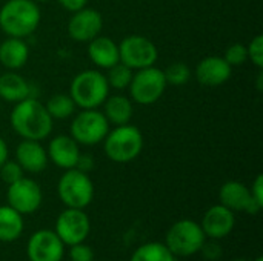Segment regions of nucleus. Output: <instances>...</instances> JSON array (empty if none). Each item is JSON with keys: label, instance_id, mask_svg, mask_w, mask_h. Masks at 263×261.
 Returning <instances> with one entry per match:
<instances>
[{"label": "nucleus", "instance_id": "nucleus-16", "mask_svg": "<svg viewBox=\"0 0 263 261\" xmlns=\"http://www.w3.org/2000/svg\"><path fill=\"white\" fill-rule=\"evenodd\" d=\"M233 68L220 55H208L202 58L194 71L197 82L206 88H217L231 78Z\"/></svg>", "mask_w": 263, "mask_h": 261}, {"label": "nucleus", "instance_id": "nucleus-35", "mask_svg": "<svg viewBox=\"0 0 263 261\" xmlns=\"http://www.w3.org/2000/svg\"><path fill=\"white\" fill-rule=\"evenodd\" d=\"M57 2L63 9H66L69 12H76L88 5V0H57Z\"/></svg>", "mask_w": 263, "mask_h": 261}, {"label": "nucleus", "instance_id": "nucleus-37", "mask_svg": "<svg viewBox=\"0 0 263 261\" xmlns=\"http://www.w3.org/2000/svg\"><path fill=\"white\" fill-rule=\"evenodd\" d=\"M35 3H43V2H49V0H34Z\"/></svg>", "mask_w": 263, "mask_h": 261}, {"label": "nucleus", "instance_id": "nucleus-22", "mask_svg": "<svg viewBox=\"0 0 263 261\" xmlns=\"http://www.w3.org/2000/svg\"><path fill=\"white\" fill-rule=\"evenodd\" d=\"M133 114H134L133 100L122 94L108 95L106 100L103 102V115L106 117L109 125H116V126L128 125L133 118Z\"/></svg>", "mask_w": 263, "mask_h": 261}, {"label": "nucleus", "instance_id": "nucleus-18", "mask_svg": "<svg viewBox=\"0 0 263 261\" xmlns=\"http://www.w3.org/2000/svg\"><path fill=\"white\" fill-rule=\"evenodd\" d=\"M15 162L25 172L39 174L46 169L49 160L46 148L37 140H22L15 149Z\"/></svg>", "mask_w": 263, "mask_h": 261}, {"label": "nucleus", "instance_id": "nucleus-8", "mask_svg": "<svg viewBox=\"0 0 263 261\" xmlns=\"http://www.w3.org/2000/svg\"><path fill=\"white\" fill-rule=\"evenodd\" d=\"M109 131V123L99 109H82L74 115L69 128V135L83 146L102 143Z\"/></svg>", "mask_w": 263, "mask_h": 261}, {"label": "nucleus", "instance_id": "nucleus-17", "mask_svg": "<svg viewBox=\"0 0 263 261\" xmlns=\"http://www.w3.org/2000/svg\"><path fill=\"white\" fill-rule=\"evenodd\" d=\"M79 146L80 145L71 135H55L54 138H51L46 148L48 160L60 169H72L76 168V163L80 155Z\"/></svg>", "mask_w": 263, "mask_h": 261}, {"label": "nucleus", "instance_id": "nucleus-7", "mask_svg": "<svg viewBox=\"0 0 263 261\" xmlns=\"http://www.w3.org/2000/svg\"><path fill=\"white\" fill-rule=\"evenodd\" d=\"M166 86L168 85L163 75V69L153 65L148 68L136 69L128 89L133 102L142 106H149L160 100Z\"/></svg>", "mask_w": 263, "mask_h": 261}, {"label": "nucleus", "instance_id": "nucleus-39", "mask_svg": "<svg viewBox=\"0 0 263 261\" xmlns=\"http://www.w3.org/2000/svg\"><path fill=\"white\" fill-rule=\"evenodd\" d=\"M254 261H263V257H262V255H259V257H257V258H256Z\"/></svg>", "mask_w": 263, "mask_h": 261}, {"label": "nucleus", "instance_id": "nucleus-19", "mask_svg": "<svg viewBox=\"0 0 263 261\" xmlns=\"http://www.w3.org/2000/svg\"><path fill=\"white\" fill-rule=\"evenodd\" d=\"M88 57L100 69H109L119 58V43H116L108 35H97L88 42Z\"/></svg>", "mask_w": 263, "mask_h": 261}, {"label": "nucleus", "instance_id": "nucleus-14", "mask_svg": "<svg viewBox=\"0 0 263 261\" xmlns=\"http://www.w3.org/2000/svg\"><path fill=\"white\" fill-rule=\"evenodd\" d=\"M219 200L220 205L231 209L233 212H247L256 215L262 211V208L253 200L250 188L237 180H230L220 186Z\"/></svg>", "mask_w": 263, "mask_h": 261}, {"label": "nucleus", "instance_id": "nucleus-24", "mask_svg": "<svg viewBox=\"0 0 263 261\" xmlns=\"http://www.w3.org/2000/svg\"><path fill=\"white\" fill-rule=\"evenodd\" d=\"M129 261H176V257L171 254L165 243L149 242L139 246L131 254Z\"/></svg>", "mask_w": 263, "mask_h": 261}, {"label": "nucleus", "instance_id": "nucleus-34", "mask_svg": "<svg viewBox=\"0 0 263 261\" xmlns=\"http://www.w3.org/2000/svg\"><path fill=\"white\" fill-rule=\"evenodd\" d=\"M76 169H79V171H82V172H85V174H88L89 171H92V169H94V158H92V155H89V154H82V152H80L79 160H77V163H76Z\"/></svg>", "mask_w": 263, "mask_h": 261}, {"label": "nucleus", "instance_id": "nucleus-32", "mask_svg": "<svg viewBox=\"0 0 263 261\" xmlns=\"http://www.w3.org/2000/svg\"><path fill=\"white\" fill-rule=\"evenodd\" d=\"M200 252H202V255H203L206 260L217 261L222 257L223 249H222V246L217 243V240H211V238H210V242H205V243H203Z\"/></svg>", "mask_w": 263, "mask_h": 261}, {"label": "nucleus", "instance_id": "nucleus-1", "mask_svg": "<svg viewBox=\"0 0 263 261\" xmlns=\"http://www.w3.org/2000/svg\"><path fill=\"white\" fill-rule=\"evenodd\" d=\"M9 122L14 132L22 137V140L42 142L51 135L54 118L42 102L34 97H28L14 105Z\"/></svg>", "mask_w": 263, "mask_h": 261}, {"label": "nucleus", "instance_id": "nucleus-2", "mask_svg": "<svg viewBox=\"0 0 263 261\" xmlns=\"http://www.w3.org/2000/svg\"><path fill=\"white\" fill-rule=\"evenodd\" d=\"M40 20L42 12L34 0H6L0 8V29L8 37H29Z\"/></svg>", "mask_w": 263, "mask_h": 261}, {"label": "nucleus", "instance_id": "nucleus-25", "mask_svg": "<svg viewBox=\"0 0 263 261\" xmlns=\"http://www.w3.org/2000/svg\"><path fill=\"white\" fill-rule=\"evenodd\" d=\"M45 108L52 118L65 120V118H69L71 115H74L77 106L69 94H54L52 97H49Z\"/></svg>", "mask_w": 263, "mask_h": 261}, {"label": "nucleus", "instance_id": "nucleus-36", "mask_svg": "<svg viewBox=\"0 0 263 261\" xmlns=\"http://www.w3.org/2000/svg\"><path fill=\"white\" fill-rule=\"evenodd\" d=\"M8 155H9L8 145H6V142L0 137V166L8 160Z\"/></svg>", "mask_w": 263, "mask_h": 261}, {"label": "nucleus", "instance_id": "nucleus-13", "mask_svg": "<svg viewBox=\"0 0 263 261\" xmlns=\"http://www.w3.org/2000/svg\"><path fill=\"white\" fill-rule=\"evenodd\" d=\"M103 28V17L94 8H82L72 12L68 22V34L74 42L88 43L100 35Z\"/></svg>", "mask_w": 263, "mask_h": 261}, {"label": "nucleus", "instance_id": "nucleus-26", "mask_svg": "<svg viewBox=\"0 0 263 261\" xmlns=\"http://www.w3.org/2000/svg\"><path fill=\"white\" fill-rule=\"evenodd\" d=\"M106 71H108V74L105 77H106V82H108L109 88H114L117 91L128 89V86L131 83V78H133V74H134V71L131 68H128L126 65L119 62V63H116L114 66H111Z\"/></svg>", "mask_w": 263, "mask_h": 261}, {"label": "nucleus", "instance_id": "nucleus-11", "mask_svg": "<svg viewBox=\"0 0 263 261\" xmlns=\"http://www.w3.org/2000/svg\"><path fill=\"white\" fill-rule=\"evenodd\" d=\"M8 205L22 215H29L39 211L43 202L42 188L32 178L22 177L20 180L8 185L6 192Z\"/></svg>", "mask_w": 263, "mask_h": 261}, {"label": "nucleus", "instance_id": "nucleus-38", "mask_svg": "<svg viewBox=\"0 0 263 261\" xmlns=\"http://www.w3.org/2000/svg\"><path fill=\"white\" fill-rule=\"evenodd\" d=\"M233 261H248V260H247V258H234Z\"/></svg>", "mask_w": 263, "mask_h": 261}, {"label": "nucleus", "instance_id": "nucleus-33", "mask_svg": "<svg viewBox=\"0 0 263 261\" xmlns=\"http://www.w3.org/2000/svg\"><path fill=\"white\" fill-rule=\"evenodd\" d=\"M250 192H251V197H253V200L263 208V175L262 174H259L256 178H254V182H253V185H251V188H250Z\"/></svg>", "mask_w": 263, "mask_h": 261}, {"label": "nucleus", "instance_id": "nucleus-28", "mask_svg": "<svg viewBox=\"0 0 263 261\" xmlns=\"http://www.w3.org/2000/svg\"><path fill=\"white\" fill-rule=\"evenodd\" d=\"M223 58L231 68L242 66L248 62V51L243 43H233L225 49Z\"/></svg>", "mask_w": 263, "mask_h": 261}, {"label": "nucleus", "instance_id": "nucleus-31", "mask_svg": "<svg viewBox=\"0 0 263 261\" xmlns=\"http://www.w3.org/2000/svg\"><path fill=\"white\" fill-rule=\"evenodd\" d=\"M69 260L94 261V251L88 245H85V243L72 245V246H69Z\"/></svg>", "mask_w": 263, "mask_h": 261}, {"label": "nucleus", "instance_id": "nucleus-29", "mask_svg": "<svg viewBox=\"0 0 263 261\" xmlns=\"http://www.w3.org/2000/svg\"><path fill=\"white\" fill-rule=\"evenodd\" d=\"M22 177H25V171L22 169V166L14 160V162H9L6 160L2 166H0V178L3 183L6 185H11L17 180H20Z\"/></svg>", "mask_w": 263, "mask_h": 261}, {"label": "nucleus", "instance_id": "nucleus-5", "mask_svg": "<svg viewBox=\"0 0 263 261\" xmlns=\"http://www.w3.org/2000/svg\"><path fill=\"white\" fill-rule=\"evenodd\" d=\"M206 235L200 228V223L183 218L176 222L166 232L165 245L174 257H193L200 252Z\"/></svg>", "mask_w": 263, "mask_h": 261}, {"label": "nucleus", "instance_id": "nucleus-4", "mask_svg": "<svg viewBox=\"0 0 263 261\" xmlns=\"http://www.w3.org/2000/svg\"><path fill=\"white\" fill-rule=\"evenodd\" d=\"M103 149L106 157L114 163H129L136 160L143 149V135L137 126L122 125L108 131L103 138Z\"/></svg>", "mask_w": 263, "mask_h": 261}, {"label": "nucleus", "instance_id": "nucleus-3", "mask_svg": "<svg viewBox=\"0 0 263 261\" xmlns=\"http://www.w3.org/2000/svg\"><path fill=\"white\" fill-rule=\"evenodd\" d=\"M106 77L97 69H85L79 72L69 86V95L80 109H97L109 95Z\"/></svg>", "mask_w": 263, "mask_h": 261}, {"label": "nucleus", "instance_id": "nucleus-21", "mask_svg": "<svg viewBox=\"0 0 263 261\" xmlns=\"http://www.w3.org/2000/svg\"><path fill=\"white\" fill-rule=\"evenodd\" d=\"M28 97H31V83L25 77L15 71L0 75V100L15 105Z\"/></svg>", "mask_w": 263, "mask_h": 261}, {"label": "nucleus", "instance_id": "nucleus-15", "mask_svg": "<svg viewBox=\"0 0 263 261\" xmlns=\"http://www.w3.org/2000/svg\"><path fill=\"white\" fill-rule=\"evenodd\" d=\"M236 226V217L234 212L223 205H214L211 206L202 217L200 228L205 232L206 238L211 240H222L228 237Z\"/></svg>", "mask_w": 263, "mask_h": 261}, {"label": "nucleus", "instance_id": "nucleus-12", "mask_svg": "<svg viewBox=\"0 0 263 261\" xmlns=\"http://www.w3.org/2000/svg\"><path fill=\"white\" fill-rule=\"evenodd\" d=\"M26 255L29 261H62L65 245L54 231L40 229L31 235L26 245Z\"/></svg>", "mask_w": 263, "mask_h": 261}, {"label": "nucleus", "instance_id": "nucleus-27", "mask_svg": "<svg viewBox=\"0 0 263 261\" xmlns=\"http://www.w3.org/2000/svg\"><path fill=\"white\" fill-rule=\"evenodd\" d=\"M166 85L173 86H183L190 82L191 78V69L185 62H173L171 65L166 66L163 71Z\"/></svg>", "mask_w": 263, "mask_h": 261}, {"label": "nucleus", "instance_id": "nucleus-6", "mask_svg": "<svg viewBox=\"0 0 263 261\" xmlns=\"http://www.w3.org/2000/svg\"><path fill=\"white\" fill-rule=\"evenodd\" d=\"M57 194L66 208L85 209L94 200V183L88 174L76 168L66 169L59 180Z\"/></svg>", "mask_w": 263, "mask_h": 261}, {"label": "nucleus", "instance_id": "nucleus-23", "mask_svg": "<svg viewBox=\"0 0 263 261\" xmlns=\"http://www.w3.org/2000/svg\"><path fill=\"white\" fill-rule=\"evenodd\" d=\"M23 215L9 205L0 206V242L12 243L23 234Z\"/></svg>", "mask_w": 263, "mask_h": 261}, {"label": "nucleus", "instance_id": "nucleus-20", "mask_svg": "<svg viewBox=\"0 0 263 261\" xmlns=\"http://www.w3.org/2000/svg\"><path fill=\"white\" fill-rule=\"evenodd\" d=\"M29 58V46L23 38L8 37L0 43V63L9 71H18Z\"/></svg>", "mask_w": 263, "mask_h": 261}, {"label": "nucleus", "instance_id": "nucleus-10", "mask_svg": "<svg viewBox=\"0 0 263 261\" xmlns=\"http://www.w3.org/2000/svg\"><path fill=\"white\" fill-rule=\"evenodd\" d=\"M54 232L65 246L83 243L91 232V222L85 209L66 208L55 220Z\"/></svg>", "mask_w": 263, "mask_h": 261}, {"label": "nucleus", "instance_id": "nucleus-9", "mask_svg": "<svg viewBox=\"0 0 263 261\" xmlns=\"http://www.w3.org/2000/svg\"><path fill=\"white\" fill-rule=\"evenodd\" d=\"M119 58L133 71L153 66L159 58L157 46L145 35L131 34L119 43Z\"/></svg>", "mask_w": 263, "mask_h": 261}, {"label": "nucleus", "instance_id": "nucleus-30", "mask_svg": "<svg viewBox=\"0 0 263 261\" xmlns=\"http://www.w3.org/2000/svg\"><path fill=\"white\" fill-rule=\"evenodd\" d=\"M248 51V60H251V63L254 66H257L259 69L263 68V35L257 34L251 38V42L247 46Z\"/></svg>", "mask_w": 263, "mask_h": 261}]
</instances>
